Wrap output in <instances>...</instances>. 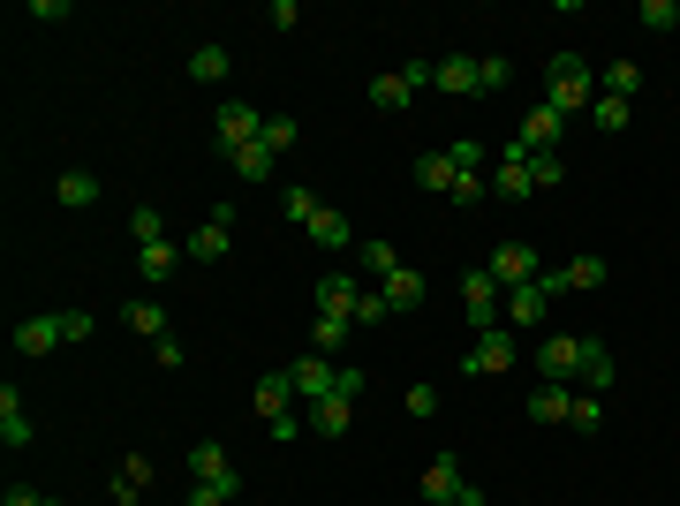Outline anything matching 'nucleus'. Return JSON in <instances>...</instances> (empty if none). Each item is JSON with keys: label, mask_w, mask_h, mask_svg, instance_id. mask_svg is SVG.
<instances>
[{"label": "nucleus", "mask_w": 680, "mask_h": 506, "mask_svg": "<svg viewBox=\"0 0 680 506\" xmlns=\"http://www.w3.org/2000/svg\"><path fill=\"white\" fill-rule=\"evenodd\" d=\"M439 91L446 99H477V53H446L439 61Z\"/></svg>", "instance_id": "obj_20"}, {"label": "nucleus", "mask_w": 680, "mask_h": 506, "mask_svg": "<svg viewBox=\"0 0 680 506\" xmlns=\"http://www.w3.org/2000/svg\"><path fill=\"white\" fill-rule=\"evenodd\" d=\"M129 227H137V242H160V235H167V219H160L152 204H137V219H129Z\"/></svg>", "instance_id": "obj_45"}, {"label": "nucleus", "mask_w": 680, "mask_h": 506, "mask_svg": "<svg viewBox=\"0 0 680 506\" xmlns=\"http://www.w3.org/2000/svg\"><path fill=\"white\" fill-rule=\"evenodd\" d=\"M288 378H295V393H303V401H326V393H340V363H333V355H318V347H311L303 363H288Z\"/></svg>", "instance_id": "obj_10"}, {"label": "nucleus", "mask_w": 680, "mask_h": 506, "mask_svg": "<svg viewBox=\"0 0 680 506\" xmlns=\"http://www.w3.org/2000/svg\"><path fill=\"white\" fill-rule=\"evenodd\" d=\"M393 311H386V295L378 288H363V303H355V326H386Z\"/></svg>", "instance_id": "obj_44"}, {"label": "nucleus", "mask_w": 680, "mask_h": 506, "mask_svg": "<svg viewBox=\"0 0 680 506\" xmlns=\"http://www.w3.org/2000/svg\"><path fill=\"white\" fill-rule=\"evenodd\" d=\"M46 506H68V499H46Z\"/></svg>", "instance_id": "obj_53"}, {"label": "nucleus", "mask_w": 680, "mask_h": 506, "mask_svg": "<svg viewBox=\"0 0 680 506\" xmlns=\"http://www.w3.org/2000/svg\"><path fill=\"white\" fill-rule=\"evenodd\" d=\"M590 122H597L605 137H620V129H628V99H605V91H597V99H590Z\"/></svg>", "instance_id": "obj_36"}, {"label": "nucleus", "mask_w": 680, "mask_h": 506, "mask_svg": "<svg viewBox=\"0 0 680 506\" xmlns=\"http://www.w3.org/2000/svg\"><path fill=\"white\" fill-rule=\"evenodd\" d=\"M144 492H152V461H144V454H129V461L114 469V506H137Z\"/></svg>", "instance_id": "obj_22"}, {"label": "nucleus", "mask_w": 680, "mask_h": 506, "mask_svg": "<svg viewBox=\"0 0 680 506\" xmlns=\"http://www.w3.org/2000/svg\"><path fill=\"white\" fill-rule=\"evenodd\" d=\"M363 288H370V280H363L355 265H333V273L318 280V311H348V318H355V303H363Z\"/></svg>", "instance_id": "obj_12"}, {"label": "nucleus", "mask_w": 680, "mask_h": 506, "mask_svg": "<svg viewBox=\"0 0 680 506\" xmlns=\"http://www.w3.org/2000/svg\"><path fill=\"white\" fill-rule=\"evenodd\" d=\"M454 506H492V499H484V492H477V484H462V499H454Z\"/></svg>", "instance_id": "obj_52"}, {"label": "nucleus", "mask_w": 680, "mask_h": 506, "mask_svg": "<svg viewBox=\"0 0 680 506\" xmlns=\"http://www.w3.org/2000/svg\"><path fill=\"white\" fill-rule=\"evenodd\" d=\"M559 129H567V114L529 106V114H521V152H559Z\"/></svg>", "instance_id": "obj_16"}, {"label": "nucleus", "mask_w": 680, "mask_h": 506, "mask_svg": "<svg viewBox=\"0 0 680 506\" xmlns=\"http://www.w3.org/2000/svg\"><path fill=\"white\" fill-rule=\"evenodd\" d=\"M378 295H386V311H393V318H401V311H424V273H408V265H401Z\"/></svg>", "instance_id": "obj_25"}, {"label": "nucleus", "mask_w": 680, "mask_h": 506, "mask_svg": "<svg viewBox=\"0 0 680 506\" xmlns=\"http://www.w3.org/2000/svg\"><path fill=\"white\" fill-rule=\"evenodd\" d=\"M590 99H597L590 61H582V53H552V68H544V106H552V114H590Z\"/></svg>", "instance_id": "obj_1"}, {"label": "nucleus", "mask_w": 680, "mask_h": 506, "mask_svg": "<svg viewBox=\"0 0 680 506\" xmlns=\"http://www.w3.org/2000/svg\"><path fill=\"white\" fill-rule=\"evenodd\" d=\"M265 23H273V30H295V23H303V8H295V0H273V8H265Z\"/></svg>", "instance_id": "obj_47"}, {"label": "nucleus", "mask_w": 680, "mask_h": 506, "mask_svg": "<svg viewBox=\"0 0 680 506\" xmlns=\"http://www.w3.org/2000/svg\"><path fill=\"white\" fill-rule=\"evenodd\" d=\"M416 189H431V197H454V189H462V167H454V152H424V160H416Z\"/></svg>", "instance_id": "obj_18"}, {"label": "nucleus", "mask_w": 680, "mask_h": 506, "mask_svg": "<svg viewBox=\"0 0 680 506\" xmlns=\"http://www.w3.org/2000/svg\"><path fill=\"white\" fill-rule=\"evenodd\" d=\"M514 363H521V347H514L507 326H500V333H477V347L462 355V370H477V378H507Z\"/></svg>", "instance_id": "obj_6"}, {"label": "nucleus", "mask_w": 680, "mask_h": 506, "mask_svg": "<svg viewBox=\"0 0 680 506\" xmlns=\"http://www.w3.org/2000/svg\"><path fill=\"white\" fill-rule=\"evenodd\" d=\"M537 370H544L552 385H575V378H582V333H544V347H537Z\"/></svg>", "instance_id": "obj_7"}, {"label": "nucleus", "mask_w": 680, "mask_h": 506, "mask_svg": "<svg viewBox=\"0 0 680 506\" xmlns=\"http://www.w3.org/2000/svg\"><path fill=\"white\" fill-rule=\"evenodd\" d=\"M181 265H189V257H181V242H174V235H160V242H137V273H144V280H174Z\"/></svg>", "instance_id": "obj_15"}, {"label": "nucleus", "mask_w": 680, "mask_h": 506, "mask_svg": "<svg viewBox=\"0 0 680 506\" xmlns=\"http://www.w3.org/2000/svg\"><path fill=\"white\" fill-rule=\"evenodd\" d=\"M189 506H235V492H219V484H189Z\"/></svg>", "instance_id": "obj_49"}, {"label": "nucleus", "mask_w": 680, "mask_h": 506, "mask_svg": "<svg viewBox=\"0 0 680 506\" xmlns=\"http://www.w3.org/2000/svg\"><path fill=\"white\" fill-rule=\"evenodd\" d=\"M355 333V318H348V311H318V326H311V347H318V355H340V340Z\"/></svg>", "instance_id": "obj_28"}, {"label": "nucleus", "mask_w": 680, "mask_h": 506, "mask_svg": "<svg viewBox=\"0 0 680 506\" xmlns=\"http://www.w3.org/2000/svg\"><path fill=\"white\" fill-rule=\"evenodd\" d=\"M567 423H575V431H605V401H597V393H575Z\"/></svg>", "instance_id": "obj_41"}, {"label": "nucleus", "mask_w": 680, "mask_h": 506, "mask_svg": "<svg viewBox=\"0 0 680 506\" xmlns=\"http://www.w3.org/2000/svg\"><path fill=\"white\" fill-rule=\"evenodd\" d=\"M273 167H280V152H265V144H242V152H235V174H242V181H273Z\"/></svg>", "instance_id": "obj_34"}, {"label": "nucleus", "mask_w": 680, "mask_h": 506, "mask_svg": "<svg viewBox=\"0 0 680 506\" xmlns=\"http://www.w3.org/2000/svg\"><path fill=\"white\" fill-rule=\"evenodd\" d=\"M0 446H30V408L15 385H0Z\"/></svg>", "instance_id": "obj_21"}, {"label": "nucleus", "mask_w": 680, "mask_h": 506, "mask_svg": "<svg viewBox=\"0 0 680 506\" xmlns=\"http://www.w3.org/2000/svg\"><path fill=\"white\" fill-rule=\"evenodd\" d=\"M295 137H303L295 114H265V137H257V144H265V152H295Z\"/></svg>", "instance_id": "obj_37"}, {"label": "nucleus", "mask_w": 680, "mask_h": 506, "mask_svg": "<svg viewBox=\"0 0 680 506\" xmlns=\"http://www.w3.org/2000/svg\"><path fill=\"white\" fill-rule=\"evenodd\" d=\"M462 484H469V477H462L454 454H439V461L424 469V499H431V506H454V499H462Z\"/></svg>", "instance_id": "obj_17"}, {"label": "nucleus", "mask_w": 680, "mask_h": 506, "mask_svg": "<svg viewBox=\"0 0 680 506\" xmlns=\"http://www.w3.org/2000/svg\"><path fill=\"white\" fill-rule=\"evenodd\" d=\"M597 91H605V99H635V91H643V68H635V61H613V68L597 76Z\"/></svg>", "instance_id": "obj_32"}, {"label": "nucleus", "mask_w": 680, "mask_h": 506, "mask_svg": "<svg viewBox=\"0 0 680 506\" xmlns=\"http://www.w3.org/2000/svg\"><path fill=\"white\" fill-rule=\"evenodd\" d=\"M446 152H454V167H462V174H484V167H492V144H484V137H454Z\"/></svg>", "instance_id": "obj_35"}, {"label": "nucleus", "mask_w": 680, "mask_h": 506, "mask_svg": "<svg viewBox=\"0 0 680 506\" xmlns=\"http://www.w3.org/2000/svg\"><path fill=\"white\" fill-rule=\"evenodd\" d=\"M559 295H575V288H567V265H544L529 288H507V326H544Z\"/></svg>", "instance_id": "obj_2"}, {"label": "nucleus", "mask_w": 680, "mask_h": 506, "mask_svg": "<svg viewBox=\"0 0 680 506\" xmlns=\"http://www.w3.org/2000/svg\"><path fill=\"white\" fill-rule=\"evenodd\" d=\"M492 197H500V204H521V197H537V181H529V160H507V152H500V167H492Z\"/></svg>", "instance_id": "obj_19"}, {"label": "nucleus", "mask_w": 680, "mask_h": 506, "mask_svg": "<svg viewBox=\"0 0 680 506\" xmlns=\"http://www.w3.org/2000/svg\"><path fill=\"white\" fill-rule=\"evenodd\" d=\"M152 355H160V370H181V363H189V347H181V340H152Z\"/></svg>", "instance_id": "obj_46"}, {"label": "nucleus", "mask_w": 680, "mask_h": 506, "mask_svg": "<svg viewBox=\"0 0 680 506\" xmlns=\"http://www.w3.org/2000/svg\"><path fill=\"white\" fill-rule=\"evenodd\" d=\"M189 484H219V492H235L242 499V469L227 461V446H212V439H197L189 446Z\"/></svg>", "instance_id": "obj_5"}, {"label": "nucleus", "mask_w": 680, "mask_h": 506, "mask_svg": "<svg viewBox=\"0 0 680 506\" xmlns=\"http://www.w3.org/2000/svg\"><path fill=\"white\" fill-rule=\"evenodd\" d=\"M0 506H46V492H23V484H8V499Z\"/></svg>", "instance_id": "obj_51"}, {"label": "nucleus", "mask_w": 680, "mask_h": 506, "mask_svg": "<svg viewBox=\"0 0 680 506\" xmlns=\"http://www.w3.org/2000/svg\"><path fill=\"white\" fill-rule=\"evenodd\" d=\"M567 408H575V393H567V385H552V378L529 393V416H537V423H567Z\"/></svg>", "instance_id": "obj_26"}, {"label": "nucleus", "mask_w": 680, "mask_h": 506, "mask_svg": "<svg viewBox=\"0 0 680 506\" xmlns=\"http://www.w3.org/2000/svg\"><path fill=\"white\" fill-rule=\"evenodd\" d=\"M507 84H514L507 53H477V91H507Z\"/></svg>", "instance_id": "obj_38"}, {"label": "nucleus", "mask_w": 680, "mask_h": 506, "mask_svg": "<svg viewBox=\"0 0 680 506\" xmlns=\"http://www.w3.org/2000/svg\"><path fill=\"white\" fill-rule=\"evenodd\" d=\"M355 273H363L370 288H386V280L401 273V257H393V242H363V250H355Z\"/></svg>", "instance_id": "obj_24"}, {"label": "nucleus", "mask_w": 680, "mask_h": 506, "mask_svg": "<svg viewBox=\"0 0 680 506\" xmlns=\"http://www.w3.org/2000/svg\"><path fill=\"white\" fill-rule=\"evenodd\" d=\"M303 423H311L318 439H340V431L355 423V401H348V393H326V401H303Z\"/></svg>", "instance_id": "obj_13"}, {"label": "nucleus", "mask_w": 680, "mask_h": 506, "mask_svg": "<svg viewBox=\"0 0 680 506\" xmlns=\"http://www.w3.org/2000/svg\"><path fill=\"white\" fill-rule=\"evenodd\" d=\"M303 235H311V242H318V250H363V242H355V227H348V219H340L333 204H326V212H318V219H311V227H303Z\"/></svg>", "instance_id": "obj_23"}, {"label": "nucleus", "mask_w": 680, "mask_h": 506, "mask_svg": "<svg viewBox=\"0 0 680 506\" xmlns=\"http://www.w3.org/2000/svg\"><path fill=\"white\" fill-rule=\"evenodd\" d=\"M122 326H129L137 340H167V311H160V303H137V295H129V311H122Z\"/></svg>", "instance_id": "obj_29"}, {"label": "nucleus", "mask_w": 680, "mask_h": 506, "mask_svg": "<svg viewBox=\"0 0 680 506\" xmlns=\"http://www.w3.org/2000/svg\"><path fill=\"white\" fill-rule=\"evenodd\" d=\"M582 385H597V393L613 385V347H605L597 333H582Z\"/></svg>", "instance_id": "obj_27"}, {"label": "nucleus", "mask_w": 680, "mask_h": 506, "mask_svg": "<svg viewBox=\"0 0 680 506\" xmlns=\"http://www.w3.org/2000/svg\"><path fill=\"white\" fill-rule=\"evenodd\" d=\"M537 273H544V257H537L529 242H500V250H492V280H500V288H529Z\"/></svg>", "instance_id": "obj_11"}, {"label": "nucleus", "mask_w": 680, "mask_h": 506, "mask_svg": "<svg viewBox=\"0 0 680 506\" xmlns=\"http://www.w3.org/2000/svg\"><path fill=\"white\" fill-rule=\"evenodd\" d=\"M462 311H469L477 333H500V280H492V265L462 273Z\"/></svg>", "instance_id": "obj_4"}, {"label": "nucleus", "mask_w": 680, "mask_h": 506, "mask_svg": "<svg viewBox=\"0 0 680 506\" xmlns=\"http://www.w3.org/2000/svg\"><path fill=\"white\" fill-rule=\"evenodd\" d=\"M61 318H68V347H76V340H91V333H99V326H91V311H61Z\"/></svg>", "instance_id": "obj_50"}, {"label": "nucleus", "mask_w": 680, "mask_h": 506, "mask_svg": "<svg viewBox=\"0 0 680 506\" xmlns=\"http://www.w3.org/2000/svg\"><path fill=\"white\" fill-rule=\"evenodd\" d=\"M53 347H68V318H61V311H38V318L15 326V355L38 363V355H53Z\"/></svg>", "instance_id": "obj_8"}, {"label": "nucleus", "mask_w": 680, "mask_h": 506, "mask_svg": "<svg viewBox=\"0 0 680 506\" xmlns=\"http://www.w3.org/2000/svg\"><path fill=\"white\" fill-rule=\"evenodd\" d=\"M529 181H537V189H559V181H567V160H559V152H529Z\"/></svg>", "instance_id": "obj_39"}, {"label": "nucleus", "mask_w": 680, "mask_h": 506, "mask_svg": "<svg viewBox=\"0 0 680 506\" xmlns=\"http://www.w3.org/2000/svg\"><path fill=\"white\" fill-rule=\"evenodd\" d=\"M280 212H288L295 227H311V219H318L326 204H318V189H288V197H280Z\"/></svg>", "instance_id": "obj_40"}, {"label": "nucleus", "mask_w": 680, "mask_h": 506, "mask_svg": "<svg viewBox=\"0 0 680 506\" xmlns=\"http://www.w3.org/2000/svg\"><path fill=\"white\" fill-rule=\"evenodd\" d=\"M408 99H416V84H408V76H401V68H393V76H378V84H370V106H386V114H401V106H408Z\"/></svg>", "instance_id": "obj_33"}, {"label": "nucleus", "mask_w": 680, "mask_h": 506, "mask_svg": "<svg viewBox=\"0 0 680 506\" xmlns=\"http://www.w3.org/2000/svg\"><path fill=\"white\" fill-rule=\"evenodd\" d=\"M212 129H219V144H227V160H235L242 144H257V137H265V122H257V106H250V99H219V106H212Z\"/></svg>", "instance_id": "obj_3"}, {"label": "nucleus", "mask_w": 680, "mask_h": 506, "mask_svg": "<svg viewBox=\"0 0 680 506\" xmlns=\"http://www.w3.org/2000/svg\"><path fill=\"white\" fill-rule=\"evenodd\" d=\"M295 408H303V393H295V378H288V370L257 378V416H265V423H280V416H295Z\"/></svg>", "instance_id": "obj_14"}, {"label": "nucleus", "mask_w": 680, "mask_h": 506, "mask_svg": "<svg viewBox=\"0 0 680 506\" xmlns=\"http://www.w3.org/2000/svg\"><path fill=\"white\" fill-rule=\"evenodd\" d=\"M227 250H235V227H227V219H197V227L181 235V257H189V265H219Z\"/></svg>", "instance_id": "obj_9"}, {"label": "nucleus", "mask_w": 680, "mask_h": 506, "mask_svg": "<svg viewBox=\"0 0 680 506\" xmlns=\"http://www.w3.org/2000/svg\"><path fill=\"white\" fill-rule=\"evenodd\" d=\"M635 23H643V30H680V8H673V0H643Z\"/></svg>", "instance_id": "obj_42"}, {"label": "nucleus", "mask_w": 680, "mask_h": 506, "mask_svg": "<svg viewBox=\"0 0 680 506\" xmlns=\"http://www.w3.org/2000/svg\"><path fill=\"white\" fill-rule=\"evenodd\" d=\"M605 273H613L605 257H575V265H567V288H605Z\"/></svg>", "instance_id": "obj_43"}, {"label": "nucleus", "mask_w": 680, "mask_h": 506, "mask_svg": "<svg viewBox=\"0 0 680 506\" xmlns=\"http://www.w3.org/2000/svg\"><path fill=\"white\" fill-rule=\"evenodd\" d=\"M227 68H235L227 46H197V53H189V76H197V84H227Z\"/></svg>", "instance_id": "obj_30"}, {"label": "nucleus", "mask_w": 680, "mask_h": 506, "mask_svg": "<svg viewBox=\"0 0 680 506\" xmlns=\"http://www.w3.org/2000/svg\"><path fill=\"white\" fill-rule=\"evenodd\" d=\"M53 197H61V204H76V212H84V204H99V174L68 167V174H61V181H53Z\"/></svg>", "instance_id": "obj_31"}, {"label": "nucleus", "mask_w": 680, "mask_h": 506, "mask_svg": "<svg viewBox=\"0 0 680 506\" xmlns=\"http://www.w3.org/2000/svg\"><path fill=\"white\" fill-rule=\"evenodd\" d=\"M408 416H439V385H408Z\"/></svg>", "instance_id": "obj_48"}]
</instances>
